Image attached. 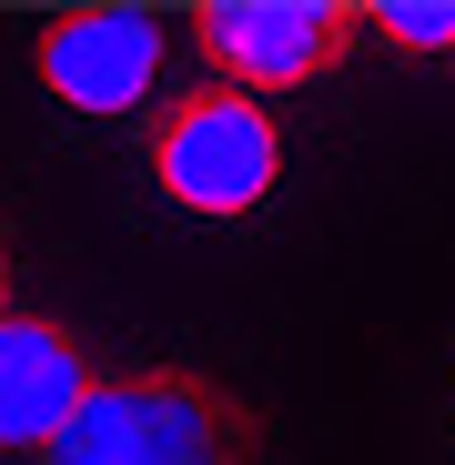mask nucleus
<instances>
[{"mask_svg": "<svg viewBox=\"0 0 455 465\" xmlns=\"http://www.w3.org/2000/svg\"><path fill=\"white\" fill-rule=\"evenodd\" d=\"M374 31L395 51H455V0H374Z\"/></svg>", "mask_w": 455, "mask_h": 465, "instance_id": "nucleus-6", "label": "nucleus"}, {"mask_svg": "<svg viewBox=\"0 0 455 465\" xmlns=\"http://www.w3.org/2000/svg\"><path fill=\"white\" fill-rule=\"evenodd\" d=\"M374 11L364 0H203L193 41L213 61V82H243V92H303L354 51Z\"/></svg>", "mask_w": 455, "mask_h": 465, "instance_id": "nucleus-3", "label": "nucleus"}, {"mask_svg": "<svg viewBox=\"0 0 455 465\" xmlns=\"http://www.w3.org/2000/svg\"><path fill=\"white\" fill-rule=\"evenodd\" d=\"M0 324H11V253H0Z\"/></svg>", "mask_w": 455, "mask_h": 465, "instance_id": "nucleus-7", "label": "nucleus"}, {"mask_svg": "<svg viewBox=\"0 0 455 465\" xmlns=\"http://www.w3.org/2000/svg\"><path fill=\"white\" fill-rule=\"evenodd\" d=\"M51 465H263V415L203 364H142L82 405Z\"/></svg>", "mask_w": 455, "mask_h": 465, "instance_id": "nucleus-1", "label": "nucleus"}, {"mask_svg": "<svg viewBox=\"0 0 455 465\" xmlns=\"http://www.w3.org/2000/svg\"><path fill=\"white\" fill-rule=\"evenodd\" d=\"M152 173H163V193L183 213H253L283 173V132H273L263 92L203 82V92L152 112Z\"/></svg>", "mask_w": 455, "mask_h": 465, "instance_id": "nucleus-2", "label": "nucleus"}, {"mask_svg": "<svg viewBox=\"0 0 455 465\" xmlns=\"http://www.w3.org/2000/svg\"><path fill=\"white\" fill-rule=\"evenodd\" d=\"M92 395H102V374L71 324H51V314L0 324V445H61Z\"/></svg>", "mask_w": 455, "mask_h": 465, "instance_id": "nucleus-5", "label": "nucleus"}, {"mask_svg": "<svg viewBox=\"0 0 455 465\" xmlns=\"http://www.w3.org/2000/svg\"><path fill=\"white\" fill-rule=\"evenodd\" d=\"M31 71L71 112H132L152 92V71H163V31H152L142 11H61L31 41Z\"/></svg>", "mask_w": 455, "mask_h": 465, "instance_id": "nucleus-4", "label": "nucleus"}]
</instances>
